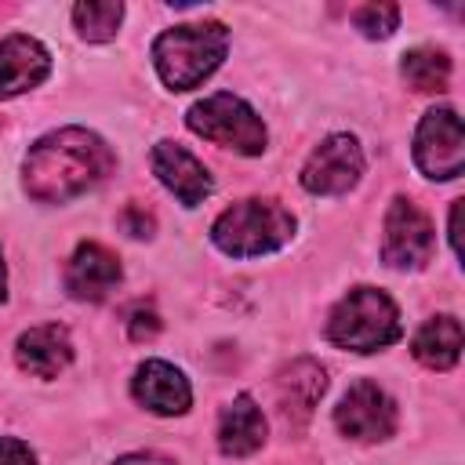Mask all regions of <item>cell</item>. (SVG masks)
<instances>
[{
    "mask_svg": "<svg viewBox=\"0 0 465 465\" xmlns=\"http://www.w3.org/2000/svg\"><path fill=\"white\" fill-rule=\"evenodd\" d=\"M131 396L145 411L163 414V418L185 414L189 403H193L189 378L174 363H167V360H145V363H138V371L131 378Z\"/></svg>",
    "mask_w": 465,
    "mask_h": 465,
    "instance_id": "30bf717a",
    "label": "cell"
},
{
    "mask_svg": "<svg viewBox=\"0 0 465 465\" xmlns=\"http://www.w3.org/2000/svg\"><path fill=\"white\" fill-rule=\"evenodd\" d=\"M414 163L432 182H450L465 171V138L454 109H429L414 131Z\"/></svg>",
    "mask_w": 465,
    "mask_h": 465,
    "instance_id": "8992f818",
    "label": "cell"
},
{
    "mask_svg": "<svg viewBox=\"0 0 465 465\" xmlns=\"http://www.w3.org/2000/svg\"><path fill=\"white\" fill-rule=\"evenodd\" d=\"M120 262L102 243H80L65 265V291L80 302H102L120 283Z\"/></svg>",
    "mask_w": 465,
    "mask_h": 465,
    "instance_id": "4fadbf2b",
    "label": "cell"
},
{
    "mask_svg": "<svg viewBox=\"0 0 465 465\" xmlns=\"http://www.w3.org/2000/svg\"><path fill=\"white\" fill-rule=\"evenodd\" d=\"M262 443H265V414H262V407L247 392L232 396L225 403L222 418H218V447H222V454L247 458Z\"/></svg>",
    "mask_w": 465,
    "mask_h": 465,
    "instance_id": "9a60e30c",
    "label": "cell"
},
{
    "mask_svg": "<svg viewBox=\"0 0 465 465\" xmlns=\"http://www.w3.org/2000/svg\"><path fill=\"white\" fill-rule=\"evenodd\" d=\"M15 360H18V367L29 371L33 378H58V374L73 363L69 331L58 327V323L29 327V331L15 341Z\"/></svg>",
    "mask_w": 465,
    "mask_h": 465,
    "instance_id": "5bb4252c",
    "label": "cell"
},
{
    "mask_svg": "<svg viewBox=\"0 0 465 465\" xmlns=\"http://www.w3.org/2000/svg\"><path fill=\"white\" fill-rule=\"evenodd\" d=\"M400 73H403V80L414 91H447V84H450V58L443 51H436V47H414V51L403 54Z\"/></svg>",
    "mask_w": 465,
    "mask_h": 465,
    "instance_id": "e0dca14e",
    "label": "cell"
},
{
    "mask_svg": "<svg viewBox=\"0 0 465 465\" xmlns=\"http://www.w3.org/2000/svg\"><path fill=\"white\" fill-rule=\"evenodd\" d=\"M334 425L341 436L360 443H381L396 432V403L374 381H356L334 407Z\"/></svg>",
    "mask_w": 465,
    "mask_h": 465,
    "instance_id": "9c48e42d",
    "label": "cell"
},
{
    "mask_svg": "<svg viewBox=\"0 0 465 465\" xmlns=\"http://www.w3.org/2000/svg\"><path fill=\"white\" fill-rule=\"evenodd\" d=\"M156 331H160L156 312L153 309H134V316H131V338L142 341V338H153Z\"/></svg>",
    "mask_w": 465,
    "mask_h": 465,
    "instance_id": "7402d4cb",
    "label": "cell"
},
{
    "mask_svg": "<svg viewBox=\"0 0 465 465\" xmlns=\"http://www.w3.org/2000/svg\"><path fill=\"white\" fill-rule=\"evenodd\" d=\"M113 171V149L87 127H62L36 138L22 163V185L40 203H69Z\"/></svg>",
    "mask_w": 465,
    "mask_h": 465,
    "instance_id": "6da1fadb",
    "label": "cell"
},
{
    "mask_svg": "<svg viewBox=\"0 0 465 465\" xmlns=\"http://www.w3.org/2000/svg\"><path fill=\"white\" fill-rule=\"evenodd\" d=\"M352 25L367 40H385L400 25V7L396 4H363V7L352 11Z\"/></svg>",
    "mask_w": 465,
    "mask_h": 465,
    "instance_id": "ffe728a7",
    "label": "cell"
},
{
    "mask_svg": "<svg viewBox=\"0 0 465 465\" xmlns=\"http://www.w3.org/2000/svg\"><path fill=\"white\" fill-rule=\"evenodd\" d=\"M458 218H461V200H454V207H450V247H454V254H458Z\"/></svg>",
    "mask_w": 465,
    "mask_h": 465,
    "instance_id": "cb8c5ba5",
    "label": "cell"
},
{
    "mask_svg": "<svg viewBox=\"0 0 465 465\" xmlns=\"http://www.w3.org/2000/svg\"><path fill=\"white\" fill-rule=\"evenodd\" d=\"M185 124L193 134H200L222 149H232L240 156H258V153H265V142H269L262 116L232 91H218V94H207L203 102H196L185 113Z\"/></svg>",
    "mask_w": 465,
    "mask_h": 465,
    "instance_id": "5b68a950",
    "label": "cell"
},
{
    "mask_svg": "<svg viewBox=\"0 0 465 465\" xmlns=\"http://www.w3.org/2000/svg\"><path fill=\"white\" fill-rule=\"evenodd\" d=\"M116 465H174V461H167V458H160V454H127V458H120Z\"/></svg>",
    "mask_w": 465,
    "mask_h": 465,
    "instance_id": "603a6c76",
    "label": "cell"
},
{
    "mask_svg": "<svg viewBox=\"0 0 465 465\" xmlns=\"http://www.w3.org/2000/svg\"><path fill=\"white\" fill-rule=\"evenodd\" d=\"M432 222L429 214L411 203L407 196H396L385 211V236H381V258L392 269H421L432 258Z\"/></svg>",
    "mask_w": 465,
    "mask_h": 465,
    "instance_id": "ba28073f",
    "label": "cell"
},
{
    "mask_svg": "<svg viewBox=\"0 0 465 465\" xmlns=\"http://www.w3.org/2000/svg\"><path fill=\"white\" fill-rule=\"evenodd\" d=\"M149 163H153V174L163 182V189H171L185 207L203 203L214 189L207 167L178 142H156L149 153Z\"/></svg>",
    "mask_w": 465,
    "mask_h": 465,
    "instance_id": "8fae6325",
    "label": "cell"
},
{
    "mask_svg": "<svg viewBox=\"0 0 465 465\" xmlns=\"http://www.w3.org/2000/svg\"><path fill=\"white\" fill-rule=\"evenodd\" d=\"M51 73V54L36 36L11 33L0 40V102L40 87Z\"/></svg>",
    "mask_w": 465,
    "mask_h": 465,
    "instance_id": "7c38bea8",
    "label": "cell"
},
{
    "mask_svg": "<svg viewBox=\"0 0 465 465\" xmlns=\"http://www.w3.org/2000/svg\"><path fill=\"white\" fill-rule=\"evenodd\" d=\"M280 389H283V407H287V411H302V414H309L312 403H316V400L323 396V389H327L323 367L302 360V363H294V367L287 371V378L280 381Z\"/></svg>",
    "mask_w": 465,
    "mask_h": 465,
    "instance_id": "d6986e66",
    "label": "cell"
},
{
    "mask_svg": "<svg viewBox=\"0 0 465 465\" xmlns=\"http://www.w3.org/2000/svg\"><path fill=\"white\" fill-rule=\"evenodd\" d=\"M0 465H36V454L15 436H0Z\"/></svg>",
    "mask_w": 465,
    "mask_h": 465,
    "instance_id": "44dd1931",
    "label": "cell"
},
{
    "mask_svg": "<svg viewBox=\"0 0 465 465\" xmlns=\"http://www.w3.org/2000/svg\"><path fill=\"white\" fill-rule=\"evenodd\" d=\"M225 51L229 29L222 22H185L153 40V65L171 91H193L222 65Z\"/></svg>",
    "mask_w": 465,
    "mask_h": 465,
    "instance_id": "7a4b0ae2",
    "label": "cell"
},
{
    "mask_svg": "<svg viewBox=\"0 0 465 465\" xmlns=\"http://www.w3.org/2000/svg\"><path fill=\"white\" fill-rule=\"evenodd\" d=\"M7 298V269H4V254H0V302Z\"/></svg>",
    "mask_w": 465,
    "mask_h": 465,
    "instance_id": "d4e9b609",
    "label": "cell"
},
{
    "mask_svg": "<svg viewBox=\"0 0 465 465\" xmlns=\"http://www.w3.org/2000/svg\"><path fill=\"white\" fill-rule=\"evenodd\" d=\"M363 174V149L352 134H327L302 163V185L312 196H341Z\"/></svg>",
    "mask_w": 465,
    "mask_h": 465,
    "instance_id": "52a82bcc",
    "label": "cell"
},
{
    "mask_svg": "<svg viewBox=\"0 0 465 465\" xmlns=\"http://www.w3.org/2000/svg\"><path fill=\"white\" fill-rule=\"evenodd\" d=\"M120 18H124V4H116V0H84L73 7V25L91 44L113 40L120 29Z\"/></svg>",
    "mask_w": 465,
    "mask_h": 465,
    "instance_id": "ac0fdd59",
    "label": "cell"
},
{
    "mask_svg": "<svg viewBox=\"0 0 465 465\" xmlns=\"http://www.w3.org/2000/svg\"><path fill=\"white\" fill-rule=\"evenodd\" d=\"M411 352L429 371H450L461 356V323L454 316H432L418 327Z\"/></svg>",
    "mask_w": 465,
    "mask_h": 465,
    "instance_id": "2e32d148",
    "label": "cell"
},
{
    "mask_svg": "<svg viewBox=\"0 0 465 465\" xmlns=\"http://www.w3.org/2000/svg\"><path fill=\"white\" fill-rule=\"evenodd\" d=\"M400 334V309L378 287H352L327 316V338L349 352H378Z\"/></svg>",
    "mask_w": 465,
    "mask_h": 465,
    "instance_id": "277c9868",
    "label": "cell"
},
{
    "mask_svg": "<svg viewBox=\"0 0 465 465\" xmlns=\"http://www.w3.org/2000/svg\"><path fill=\"white\" fill-rule=\"evenodd\" d=\"M294 236V214L276 200H240L225 207L214 225L211 240L229 258H258L272 254Z\"/></svg>",
    "mask_w": 465,
    "mask_h": 465,
    "instance_id": "3957f363",
    "label": "cell"
}]
</instances>
